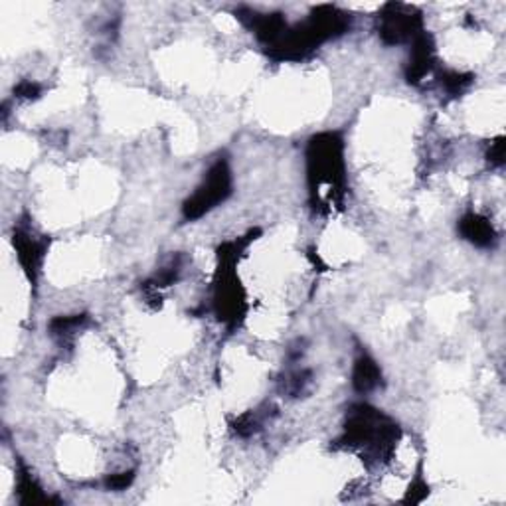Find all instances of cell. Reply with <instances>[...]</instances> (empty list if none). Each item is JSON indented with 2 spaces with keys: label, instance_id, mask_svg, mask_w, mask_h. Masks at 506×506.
Listing matches in <instances>:
<instances>
[{
  "label": "cell",
  "instance_id": "cell-7",
  "mask_svg": "<svg viewBox=\"0 0 506 506\" xmlns=\"http://www.w3.org/2000/svg\"><path fill=\"white\" fill-rule=\"evenodd\" d=\"M14 245H16V255L20 265L24 267L28 277L36 281L40 265H42L44 253H46V242L38 240L30 232H18L14 235Z\"/></svg>",
  "mask_w": 506,
  "mask_h": 506
},
{
  "label": "cell",
  "instance_id": "cell-5",
  "mask_svg": "<svg viewBox=\"0 0 506 506\" xmlns=\"http://www.w3.org/2000/svg\"><path fill=\"white\" fill-rule=\"evenodd\" d=\"M235 16L240 18L242 24L245 28H250L255 38L260 40V42H263L267 48L277 44L279 38H281L289 28L283 14H263L252 8H240L235 10Z\"/></svg>",
  "mask_w": 506,
  "mask_h": 506
},
{
  "label": "cell",
  "instance_id": "cell-2",
  "mask_svg": "<svg viewBox=\"0 0 506 506\" xmlns=\"http://www.w3.org/2000/svg\"><path fill=\"white\" fill-rule=\"evenodd\" d=\"M345 144L336 133L313 137L307 149L308 184L315 202H318L325 190L323 200H335L345 189Z\"/></svg>",
  "mask_w": 506,
  "mask_h": 506
},
{
  "label": "cell",
  "instance_id": "cell-8",
  "mask_svg": "<svg viewBox=\"0 0 506 506\" xmlns=\"http://www.w3.org/2000/svg\"><path fill=\"white\" fill-rule=\"evenodd\" d=\"M459 232L465 240L477 247H491L497 242V234H494L492 224L484 218V216L474 212L463 216L459 222Z\"/></svg>",
  "mask_w": 506,
  "mask_h": 506
},
{
  "label": "cell",
  "instance_id": "cell-3",
  "mask_svg": "<svg viewBox=\"0 0 506 506\" xmlns=\"http://www.w3.org/2000/svg\"><path fill=\"white\" fill-rule=\"evenodd\" d=\"M232 192V172L225 161H218L206 174L204 182L198 186L189 200L184 202L182 214L186 220H198L204 214L214 210Z\"/></svg>",
  "mask_w": 506,
  "mask_h": 506
},
{
  "label": "cell",
  "instance_id": "cell-9",
  "mask_svg": "<svg viewBox=\"0 0 506 506\" xmlns=\"http://www.w3.org/2000/svg\"><path fill=\"white\" fill-rule=\"evenodd\" d=\"M382 382V372L376 364V360H372L368 354L356 358L354 370H353V384L354 390L360 394H368V391L376 390Z\"/></svg>",
  "mask_w": 506,
  "mask_h": 506
},
{
  "label": "cell",
  "instance_id": "cell-11",
  "mask_svg": "<svg viewBox=\"0 0 506 506\" xmlns=\"http://www.w3.org/2000/svg\"><path fill=\"white\" fill-rule=\"evenodd\" d=\"M133 479H135V474H133V471L111 474V477L107 479V487L109 489H115V491H123V489L129 487V484L133 483Z\"/></svg>",
  "mask_w": 506,
  "mask_h": 506
},
{
  "label": "cell",
  "instance_id": "cell-10",
  "mask_svg": "<svg viewBox=\"0 0 506 506\" xmlns=\"http://www.w3.org/2000/svg\"><path fill=\"white\" fill-rule=\"evenodd\" d=\"M473 84L471 74H461V71H443L441 86L446 87L451 96H457L463 89H467Z\"/></svg>",
  "mask_w": 506,
  "mask_h": 506
},
{
  "label": "cell",
  "instance_id": "cell-6",
  "mask_svg": "<svg viewBox=\"0 0 506 506\" xmlns=\"http://www.w3.org/2000/svg\"><path fill=\"white\" fill-rule=\"evenodd\" d=\"M436 64V44L428 32H421L414 42H411V56L408 66V79L411 84H419Z\"/></svg>",
  "mask_w": 506,
  "mask_h": 506
},
{
  "label": "cell",
  "instance_id": "cell-4",
  "mask_svg": "<svg viewBox=\"0 0 506 506\" xmlns=\"http://www.w3.org/2000/svg\"><path fill=\"white\" fill-rule=\"evenodd\" d=\"M421 13L418 8L401 3H390L378 14V34L388 46L408 42L423 32Z\"/></svg>",
  "mask_w": 506,
  "mask_h": 506
},
{
  "label": "cell",
  "instance_id": "cell-13",
  "mask_svg": "<svg viewBox=\"0 0 506 506\" xmlns=\"http://www.w3.org/2000/svg\"><path fill=\"white\" fill-rule=\"evenodd\" d=\"M489 161L492 164H497V167H501V164L504 162V139H497V141L491 144Z\"/></svg>",
  "mask_w": 506,
  "mask_h": 506
},
{
  "label": "cell",
  "instance_id": "cell-1",
  "mask_svg": "<svg viewBox=\"0 0 506 506\" xmlns=\"http://www.w3.org/2000/svg\"><path fill=\"white\" fill-rule=\"evenodd\" d=\"M348 28L350 14H346L345 10L330 5L317 6L305 23L287 28V32L279 38V42L270 48L271 58L301 60L311 54L315 48L327 42V40L346 34Z\"/></svg>",
  "mask_w": 506,
  "mask_h": 506
},
{
  "label": "cell",
  "instance_id": "cell-12",
  "mask_svg": "<svg viewBox=\"0 0 506 506\" xmlns=\"http://www.w3.org/2000/svg\"><path fill=\"white\" fill-rule=\"evenodd\" d=\"M14 93L18 97H24V99H36L40 96V86L38 84H32V81H23L20 84Z\"/></svg>",
  "mask_w": 506,
  "mask_h": 506
}]
</instances>
